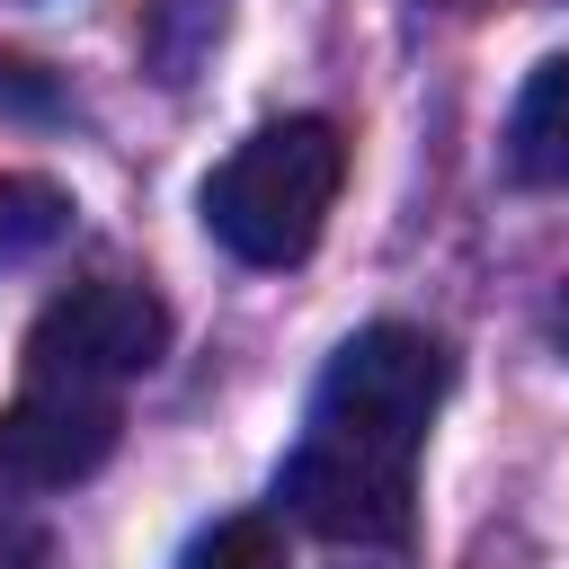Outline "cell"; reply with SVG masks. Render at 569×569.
<instances>
[{"label":"cell","instance_id":"cell-4","mask_svg":"<svg viewBox=\"0 0 569 569\" xmlns=\"http://www.w3.org/2000/svg\"><path fill=\"white\" fill-rule=\"evenodd\" d=\"M124 436L116 391H80V382H27L0 409V480L9 489H71L89 480Z\"/></svg>","mask_w":569,"mask_h":569},{"label":"cell","instance_id":"cell-3","mask_svg":"<svg viewBox=\"0 0 569 569\" xmlns=\"http://www.w3.org/2000/svg\"><path fill=\"white\" fill-rule=\"evenodd\" d=\"M160 356H169V302L133 276H89V284L53 293L27 329V382L116 391V382L151 373Z\"/></svg>","mask_w":569,"mask_h":569},{"label":"cell","instance_id":"cell-1","mask_svg":"<svg viewBox=\"0 0 569 569\" xmlns=\"http://www.w3.org/2000/svg\"><path fill=\"white\" fill-rule=\"evenodd\" d=\"M445 382H453V356L436 329H409V320L356 329L329 356L302 445L276 471L284 516L329 542H409L418 445L445 409Z\"/></svg>","mask_w":569,"mask_h":569},{"label":"cell","instance_id":"cell-8","mask_svg":"<svg viewBox=\"0 0 569 569\" xmlns=\"http://www.w3.org/2000/svg\"><path fill=\"white\" fill-rule=\"evenodd\" d=\"M0 107H9V116H53L62 98H53V80H44L36 62H18V53H9V62H0Z\"/></svg>","mask_w":569,"mask_h":569},{"label":"cell","instance_id":"cell-6","mask_svg":"<svg viewBox=\"0 0 569 569\" xmlns=\"http://www.w3.org/2000/svg\"><path fill=\"white\" fill-rule=\"evenodd\" d=\"M71 222V196L53 178H0V258H27L44 240H62Z\"/></svg>","mask_w":569,"mask_h":569},{"label":"cell","instance_id":"cell-10","mask_svg":"<svg viewBox=\"0 0 569 569\" xmlns=\"http://www.w3.org/2000/svg\"><path fill=\"white\" fill-rule=\"evenodd\" d=\"M551 329H560V347H569V293H560V311H551Z\"/></svg>","mask_w":569,"mask_h":569},{"label":"cell","instance_id":"cell-9","mask_svg":"<svg viewBox=\"0 0 569 569\" xmlns=\"http://www.w3.org/2000/svg\"><path fill=\"white\" fill-rule=\"evenodd\" d=\"M0 569H44V533L18 507H0Z\"/></svg>","mask_w":569,"mask_h":569},{"label":"cell","instance_id":"cell-2","mask_svg":"<svg viewBox=\"0 0 569 569\" xmlns=\"http://www.w3.org/2000/svg\"><path fill=\"white\" fill-rule=\"evenodd\" d=\"M338 187H347V133L329 116H284L231 142V160L204 178V231L240 267H293L320 249Z\"/></svg>","mask_w":569,"mask_h":569},{"label":"cell","instance_id":"cell-5","mask_svg":"<svg viewBox=\"0 0 569 569\" xmlns=\"http://www.w3.org/2000/svg\"><path fill=\"white\" fill-rule=\"evenodd\" d=\"M507 169L525 187H569V53L533 62L507 116Z\"/></svg>","mask_w":569,"mask_h":569},{"label":"cell","instance_id":"cell-7","mask_svg":"<svg viewBox=\"0 0 569 569\" xmlns=\"http://www.w3.org/2000/svg\"><path fill=\"white\" fill-rule=\"evenodd\" d=\"M187 569H284V525L276 516H222L213 533H196Z\"/></svg>","mask_w":569,"mask_h":569}]
</instances>
